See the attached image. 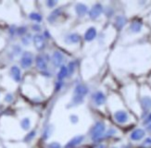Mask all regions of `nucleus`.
Masks as SVG:
<instances>
[{
    "mask_svg": "<svg viewBox=\"0 0 151 148\" xmlns=\"http://www.w3.org/2000/svg\"><path fill=\"white\" fill-rule=\"evenodd\" d=\"M148 122H151V114H149V116L146 118V119L145 120V123H148Z\"/></svg>",
    "mask_w": 151,
    "mask_h": 148,
    "instance_id": "c9c22d12",
    "label": "nucleus"
},
{
    "mask_svg": "<svg viewBox=\"0 0 151 148\" xmlns=\"http://www.w3.org/2000/svg\"><path fill=\"white\" fill-rule=\"evenodd\" d=\"M96 37H97V30H96V28L90 27L85 33V40L87 41V42H91V41H93Z\"/></svg>",
    "mask_w": 151,
    "mask_h": 148,
    "instance_id": "9b49d317",
    "label": "nucleus"
},
{
    "mask_svg": "<svg viewBox=\"0 0 151 148\" xmlns=\"http://www.w3.org/2000/svg\"><path fill=\"white\" fill-rule=\"evenodd\" d=\"M65 43L72 45V44H77L80 41V35L77 34L75 33H70L69 35H67L65 37Z\"/></svg>",
    "mask_w": 151,
    "mask_h": 148,
    "instance_id": "f8f14e48",
    "label": "nucleus"
},
{
    "mask_svg": "<svg viewBox=\"0 0 151 148\" xmlns=\"http://www.w3.org/2000/svg\"><path fill=\"white\" fill-rule=\"evenodd\" d=\"M68 72H69V75H72L73 73H74V70H75V68H76V62L74 60H72L69 63L68 65Z\"/></svg>",
    "mask_w": 151,
    "mask_h": 148,
    "instance_id": "b1692460",
    "label": "nucleus"
},
{
    "mask_svg": "<svg viewBox=\"0 0 151 148\" xmlns=\"http://www.w3.org/2000/svg\"><path fill=\"white\" fill-rule=\"evenodd\" d=\"M144 135H145V132H144L143 130H141V129H138V130H136V131H135L132 133L131 138L133 140H135V141H138L141 138H143Z\"/></svg>",
    "mask_w": 151,
    "mask_h": 148,
    "instance_id": "a211bd4d",
    "label": "nucleus"
},
{
    "mask_svg": "<svg viewBox=\"0 0 151 148\" xmlns=\"http://www.w3.org/2000/svg\"><path fill=\"white\" fill-rule=\"evenodd\" d=\"M104 131H105V125L102 122H97L92 130V138L94 140L98 139L99 137L102 136Z\"/></svg>",
    "mask_w": 151,
    "mask_h": 148,
    "instance_id": "f03ea898",
    "label": "nucleus"
},
{
    "mask_svg": "<svg viewBox=\"0 0 151 148\" xmlns=\"http://www.w3.org/2000/svg\"><path fill=\"white\" fill-rule=\"evenodd\" d=\"M48 148H60V144L58 143H52L48 145Z\"/></svg>",
    "mask_w": 151,
    "mask_h": 148,
    "instance_id": "2f4dec72",
    "label": "nucleus"
},
{
    "mask_svg": "<svg viewBox=\"0 0 151 148\" xmlns=\"http://www.w3.org/2000/svg\"><path fill=\"white\" fill-rule=\"evenodd\" d=\"M125 23H126V19L124 17H122V16L117 17V19H116V25H117L119 29L123 27L125 25Z\"/></svg>",
    "mask_w": 151,
    "mask_h": 148,
    "instance_id": "412c9836",
    "label": "nucleus"
},
{
    "mask_svg": "<svg viewBox=\"0 0 151 148\" xmlns=\"http://www.w3.org/2000/svg\"><path fill=\"white\" fill-rule=\"evenodd\" d=\"M62 86H63L62 81H58V83H57V84H56V87H55V91L56 92H58L62 88Z\"/></svg>",
    "mask_w": 151,
    "mask_h": 148,
    "instance_id": "c756f323",
    "label": "nucleus"
},
{
    "mask_svg": "<svg viewBox=\"0 0 151 148\" xmlns=\"http://www.w3.org/2000/svg\"><path fill=\"white\" fill-rule=\"evenodd\" d=\"M20 126H22V128L23 130H25V131H27V130L30 129V126H31V121L30 119L28 118H25L23 119L22 121H20Z\"/></svg>",
    "mask_w": 151,
    "mask_h": 148,
    "instance_id": "5701e85b",
    "label": "nucleus"
},
{
    "mask_svg": "<svg viewBox=\"0 0 151 148\" xmlns=\"http://www.w3.org/2000/svg\"><path fill=\"white\" fill-rule=\"evenodd\" d=\"M114 118H115V119L119 123H124V122L127 121L128 115H127V113H126L125 111L121 110V111H117V112H116L115 115H114Z\"/></svg>",
    "mask_w": 151,
    "mask_h": 148,
    "instance_id": "ddd939ff",
    "label": "nucleus"
},
{
    "mask_svg": "<svg viewBox=\"0 0 151 148\" xmlns=\"http://www.w3.org/2000/svg\"><path fill=\"white\" fill-rule=\"evenodd\" d=\"M42 74H43V75L45 76V77H48V78H50V77H51V73H50V72H48V71H47V70H45V71H42Z\"/></svg>",
    "mask_w": 151,
    "mask_h": 148,
    "instance_id": "f704fd0d",
    "label": "nucleus"
},
{
    "mask_svg": "<svg viewBox=\"0 0 151 148\" xmlns=\"http://www.w3.org/2000/svg\"><path fill=\"white\" fill-rule=\"evenodd\" d=\"M87 94H88V88L82 83L76 85V87L74 88V91H73V94H75V96H85Z\"/></svg>",
    "mask_w": 151,
    "mask_h": 148,
    "instance_id": "0eeeda50",
    "label": "nucleus"
},
{
    "mask_svg": "<svg viewBox=\"0 0 151 148\" xmlns=\"http://www.w3.org/2000/svg\"><path fill=\"white\" fill-rule=\"evenodd\" d=\"M148 129H149V130H150V131H151V125H150V126L148 127Z\"/></svg>",
    "mask_w": 151,
    "mask_h": 148,
    "instance_id": "4c0bfd02",
    "label": "nucleus"
},
{
    "mask_svg": "<svg viewBox=\"0 0 151 148\" xmlns=\"http://www.w3.org/2000/svg\"><path fill=\"white\" fill-rule=\"evenodd\" d=\"M33 62V57L30 52H24L22 59H20V65L23 69H28L30 68Z\"/></svg>",
    "mask_w": 151,
    "mask_h": 148,
    "instance_id": "f257e3e1",
    "label": "nucleus"
},
{
    "mask_svg": "<svg viewBox=\"0 0 151 148\" xmlns=\"http://www.w3.org/2000/svg\"><path fill=\"white\" fill-rule=\"evenodd\" d=\"M83 136H82V135L76 136V137H74V138H72L68 143L66 144L65 148H72L76 145H78V144H80L83 142Z\"/></svg>",
    "mask_w": 151,
    "mask_h": 148,
    "instance_id": "4468645a",
    "label": "nucleus"
},
{
    "mask_svg": "<svg viewBox=\"0 0 151 148\" xmlns=\"http://www.w3.org/2000/svg\"><path fill=\"white\" fill-rule=\"evenodd\" d=\"M57 4H58V2L55 1V0H49V1H47V6L50 9L55 8V7L57 6Z\"/></svg>",
    "mask_w": 151,
    "mask_h": 148,
    "instance_id": "bb28decb",
    "label": "nucleus"
},
{
    "mask_svg": "<svg viewBox=\"0 0 151 148\" xmlns=\"http://www.w3.org/2000/svg\"><path fill=\"white\" fill-rule=\"evenodd\" d=\"M13 100V96L11 94H8L7 96H5V101L8 102V103H10V102H12Z\"/></svg>",
    "mask_w": 151,
    "mask_h": 148,
    "instance_id": "7c9ffc66",
    "label": "nucleus"
},
{
    "mask_svg": "<svg viewBox=\"0 0 151 148\" xmlns=\"http://www.w3.org/2000/svg\"><path fill=\"white\" fill-rule=\"evenodd\" d=\"M14 52H15L16 55H19L20 54V52H22V48H20L19 45H15V46H14Z\"/></svg>",
    "mask_w": 151,
    "mask_h": 148,
    "instance_id": "473e14b6",
    "label": "nucleus"
},
{
    "mask_svg": "<svg viewBox=\"0 0 151 148\" xmlns=\"http://www.w3.org/2000/svg\"><path fill=\"white\" fill-rule=\"evenodd\" d=\"M70 120H71V122L73 123V124H75V123L78 122L79 118H78V116H77V115L72 114L71 116H70Z\"/></svg>",
    "mask_w": 151,
    "mask_h": 148,
    "instance_id": "a878e982",
    "label": "nucleus"
},
{
    "mask_svg": "<svg viewBox=\"0 0 151 148\" xmlns=\"http://www.w3.org/2000/svg\"><path fill=\"white\" fill-rule=\"evenodd\" d=\"M43 36H44V37H45V36H47V38H49V37H50V34H49V33H47V31H45V33H44V35H43Z\"/></svg>",
    "mask_w": 151,
    "mask_h": 148,
    "instance_id": "e433bc0d",
    "label": "nucleus"
},
{
    "mask_svg": "<svg viewBox=\"0 0 151 148\" xmlns=\"http://www.w3.org/2000/svg\"><path fill=\"white\" fill-rule=\"evenodd\" d=\"M33 30L35 31H40L41 27H40L39 24H34V25H33Z\"/></svg>",
    "mask_w": 151,
    "mask_h": 148,
    "instance_id": "72a5a7b5",
    "label": "nucleus"
},
{
    "mask_svg": "<svg viewBox=\"0 0 151 148\" xmlns=\"http://www.w3.org/2000/svg\"><path fill=\"white\" fill-rule=\"evenodd\" d=\"M93 99L97 105H101L105 103L106 97H105V94L102 93V92H97V93L93 96Z\"/></svg>",
    "mask_w": 151,
    "mask_h": 148,
    "instance_id": "9d476101",
    "label": "nucleus"
},
{
    "mask_svg": "<svg viewBox=\"0 0 151 148\" xmlns=\"http://www.w3.org/2000/svg\"><path fill=\"white\" fill-rule=\"evenodd\" d=\"M83 102V96H73V97L72 98L71 102H70V105L69 107H75V105H81Z\"/></svg>",
    "mask_w": 151,
    "mask_h": 148,
    "instance_id": "dca6fc26",
    "label": "nucleus"
},
{
    "mask_svg": "<svg viewBox=\"0 0 151 148\" xmlns=\"http://www.w3.org/2000/svg\"><path fill=\"white\" fill-rule=\"evenodd\" d=\"M33 40L34 46L36 47L37 50L41 51L45 48V37L42 34H39V33L35 34L33 36Z\"/></svg>",
    "mask_w": 151,
    "mask_h": 148,
    "instance_id": "20e7f679",
    "label": "nucleus"
},
{
    "mask_svg": "<svg viewBox=\"0 0 151 148\" xmlns=\"http://www.w3.org/2000/svg\"><path fill=\"white\" fill-rule=\"evenodd\" d=\"M60 13H61V9H55L53 12H52L50 14V16H49L47 18V20H48V22H55V20H57V18L60 15Z\"/></svg>",
    "mask_w": 151,
    "mask_h": 148,
    "instance_id": "6ab92c4d",
    "label": "nucleus"
},
{
    "mask_svg": "<svg viewBox=\"0 0 151 148\" xmlns=\"http://www.w3.org/2000/svg\"><path fill=\"white\" fill-rule=\"evenodd\" d=\"M69 76V72H68V68L66 66H61L59 68V71L57 74V78L58 81H63L65 78Z\"/></svg>",
    "mask_w": 151,
    "mask_h": 148,
    "instance_id": "2eb2a0df",
    "label": "nucleus"
},
{
    "mask_svg": "<svg viewBox=\"0 0 151 148\" xmlns=\"http://www.w3.org/2000/svg\"><path fill=\"white\" fill-rule=\"evenodd\" d=\"M130 29L133 33H138L142 29V23L139 22H133L130 26Z\"/></svg>",
    "mask_w": 151,
    "mask_h": 148,
    "instance_id": "aec40b11",
    "label": "nucleus"
},
{
    "mask_svg": "<svg viewBox=\"0 0 151 148\" xmlns=\"http://www.w3.org/2000/svg\"><path fill=\"white\" fill-rule=\"evenodd\" d=\"M22 43H23L24 45H28L30 44V42H31V35L28 34V36L23 37L22 39Z\"/></svg>",
    "mask_w": 151,
    "mask_h": 148,
    "instance_id": "cd10ccee",
    "label": "nucleus"
},
{
    "mask_svg": "<svg viewBox=\"0 0 151 148\" xmlns=\"http://www.w3.org/2000/svg\"><path fill=\"white\" fill-rule=\"evenodd\" d=\"M52 63H53L54 67L56 68H58V67H61L63 62H64V56L62 55L61 52L59 51H55L53 56H52Z\"/></svg>",
    "mask_w": 151,
    "mask_h": 148,
    "instance_id": "7ed1b4c3",
    "label": "nucleus"
},
{
    "mask_svg": "<svg viewBox=\"0 0 151 148\" xmlns=\"http://www.w3.org/2000/svg\"><path fill=\"white\" fill-rule=\"evenodd\" d=\"M10 74H11V77L16 83L20 82V80H22V72H20V69L17 66L11 67V69H10Z\"/></svg>",
    "mask_w": 151,
    "mask_h": 148,
    "instance_id": "6e6552de",
    "label": "nucleus"
},
{
    "mask_svg": "<svg viewBox=\"0 0 151 148\" xmlns=\"http://www.w3.org/2000/svg\"><path fill=\"white\" fill-rule=\"evenodd\" d=\"M35 64L38 69H40L41 71H45L47 69V62L43 56H37L35 58Z\"/></svg>",
    "mask_w": 151,
    "mask_h": 148,
    "instance_id": "423d86ee",
    "label": "nucleus"
},
{
    "mask_svg": "<svg viewBox=\"0 0 151 148\" xmlns=\"http://www.w3.org/2000/svg\"><path fill=\"white\" fill-rule=\"evenodd\" d=\"M29 18H30V20H33V22H41L42 20H43L40 14L36 12H32L29 15Z\"/></svg>",
    "mask_w": 151,
    "mask_h": 148,
    "instance_id": "4be33fe9",
    "label": "nucleus"
},
{
    "mask_svg": "<svg viewBox=\"0 0 151 148\" xmlns=\"http://www.w3.org/2000/svg\"><path fill=\"white\" fill-rule=\"evenodd\" d=\"M75 11L79 17H83L88 12V8L85 4H83V3H78L75 6Z\"/></svg>",
    "mask_w": 151,
    "mask_h": 148,
    "instance_id": "1a4fd4ad",
    "label": "nucleus"
},
{
    "mask_svg": "<svg viewBox=\"0 0 151 148\" xmlns=\"http://www.w3.org/2000/svg\"><path fill=\"white\" fill-rule=\"evenodd\" d=\"M26 27H20V28H18V29L16 30V33H17V34L18 35H22V34H24L26 33Z\"/></svg>",
    "mask_w": 151,
    "mask_h": 148,
    "instance_id": "393cba45",
    "label": "nucleus"
},
{
    "mask_svg": "<svg viewBox=\"0 0 151 148\" xmlns=\"http://www.w3.org/2000/svg\"><path fill=\"white\" fill-rule=\"evenodd\" d=\"M141 105H142V107L145 110H149L151 108V97L149 96L143 97L141 100Z\"/></svg>",
    "mask_w": 151,
    "mask_h": 148,
    "instance_id": "f3484780",
    "label": "nucleus"
},
{
    "mask_svg": "<svg viewBox=\"0 0 151 148\" xmlns=\"http://www.w3.org/2000/svg\"><path fill=\"white\" fill-rule=\"evenodd\" d=\"M35 136V132L33 131V132H31L29 134H27V136L25 137V141H27V142H29V141H31L32 139L33 138V137Z\"/></svg>",
    "mask_w": 151,
    "mask_h": 148,
    "instance_id": "c85d7f7f",
    "label": "nucleus"
},
{
    "mask_svg": "<svg viewBox=\"0 0 151 148\" xmlns=\"http://www.w3.org/2000/svg\"><path fill=\"white\" fill-rule=\"evenodd\" d=\"M102 11H103L102 6L100 4H96L89 11V16L92 20H95L100 16V14L102 13Z\"/></svg>",
    "mask_w": 151,
    "mask_h": 148,
    "instance_id": "39448f33",
    "label": "nucleus"
}]
</instances>
